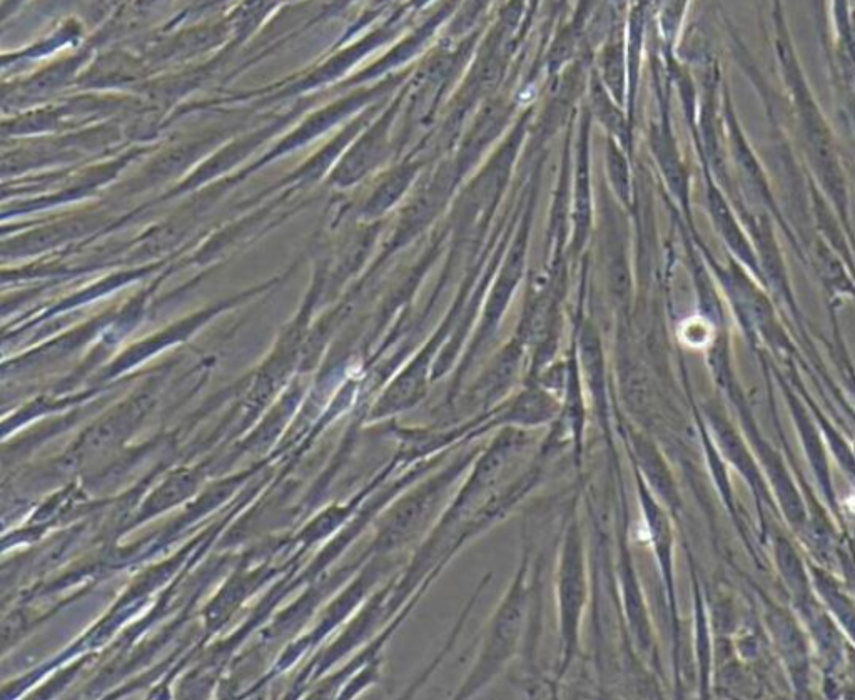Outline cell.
<instances>
[{"label": "cell", "mask_w": 855, "mask_h": 700, "mask_svg": "<svg viewBox=\"0 0 855 700\" xmlns=\"http://www.w3.org/2000/svg\"><path fill=\"white\" fill-rule=\"evenodd\" d=\"M580 545L577 533L568 538L565 560H563L562 602L563 619H565V634L570 639V632L577 625V614L582 602V565H580Z\"/></svg>", "instance_id": "obj_2"}, {"label": "cell", "mask_w": 855, "mask_h": 700, "mask_svg": "<svg viewBox=\"0 0 855 700\" xmlns=\"http://www.w3.org/2000/svg\"><path fill=\"white\" fill-rule=\"evenodd\" d=\"M523 575L518 577L517 584L513 585L510 594L506 597L505 604L496 615L491 624L490 634L486 637L485 649L481 652L480 662L476 665L468 684L463 689V697L471 694L473 690L480 689L493 675L503 667L506 660L510 659L511 652L517 645L518 637L522 632L523 617H525V605H527V590L523 587Z\"/></svg>", "instance_id": "obj_1"}]
</instances>
